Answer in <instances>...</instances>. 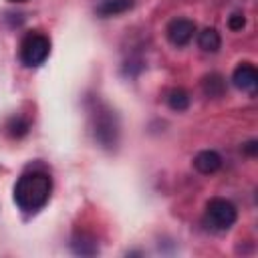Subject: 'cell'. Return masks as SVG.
Masks as SVG:
<instances>
[{
  "label": "cell",
  "mask_w": 258,
  "mask_h": 258,
  "mask_svg": "<svg viewBox=\"0 0 258 258\" xmlns=\"http://www.w3.org/2000/svg\"><path fill=\"white\" fill-rule=\"evenodd\" d=\"M242 149H244V153H246V155L254 157V155H258V141H256V139H252V141L244 143V145H242Z\"/></svg>",
  "instance_id": "obj_15"
},
{
  "label": "cell",
  "mask_w": 258,
  "mask_h": 258,
  "mask_svg": "<svg viewBox=\"0 0 258 258\" xmlns=\"http://www.w3.org/2000/svg\"><path fill=\"white\" fill-rule=\"evenodd\" d=\"M50 54V40L42 32H28L20 42V60L26 67H40Z\"/></svg>",
  "instance_id": "obj_4"
},
{
  "label": "cell",
  "mask_w": 258,
  "mask_h": 258,
  "mask_svg": "<svg viewBox=\"0 0 258 258\" xmlns=\"http://www.w3.org/2000/svg\"><path fill=\"white\" fill-rule=\"evenodd\" d=\"M198 44L204 52H218L222 46V38H220L216 28H204L198 34Z\"/></svg>",
  "instance_id": "obj_10"
},
{
  "label": "cell",
  "mask_w": 258,
  "mask_h": 258,
  "mask_svg": "<svg viewBox=\"0 0 258 258\" xmlns=\"http://www.w3.org/2000/svg\"><path fill=\"white\" fill-rule=\"evenodd\" d=\"M167 38L173 46H185L191 42L196 34V22L189 18H173L167 24Z\"/></svg>",
  "instance_id": "obj_5"
},
{
  "label": "cell",
  "mask_w": 258,
  "mask_h": 258,
  "mask_svg": "<svg viewBox=\"0 0 258 258\" xmlns=\"http://www.w3.org/2000/svg\"><path fill=\"white\" fill-rule=\"evenodd\" d=\"M52 194V179L44 171H28L14 183V202L24 212H38L44 208Z\"/></svg>",
  "instance_id": "obj_1"
},
{
  "label": "cell",
  "mask_w": 258,
  "mask_h": 258,
  "mask_svg": "<svg viewBox=\"0 0 258 258\" xmlns=\"http://www.w3.org/2000/svg\"><path fill=\"white\" fill-rule=\"evenodd\" d=\"M246 26V16L244 12H232L228 18V28L230 30H242Z\"/></svg>",
  "instance_id": "obj_14"
},
{
  "label": "cell",
  "mask_w": 258,
  "mask_h": 258,
  "mask_svg": "<svg viewBox=\"0 0 258 258\" xmlns=\"http://www.w3.org/2000/svg\"><path fill=\"white\" fill-rule=\"evenodd\" d=\"M28 129H30V123L26 121V119H22L20 115H16V117H12L8 123H6V131H8V135L10 137H24L26 133H28Z\"/></svg>",
  "instance_id": "obj_13"
},
{
  "label": "cell",
  "mask_w": 258,
  "mask_h": 258,
  "mask_svg": "<svg viewBox=\"0 0 258 258\" xmlns=\"http://www.w3.org/2000/svg\"><path fill=\"white\" fill-rule=\"evenodd\" d=\"M194 167L204 173V175H212L216 173L220 167H222V157L218 151H212V149H204L200 151L196 157H194Z\"/></svg>",
  "instance_id": "obj_7"
},
{
  "label": "cell",
  "mask_w": 258,
  "mask_h": 258,
  "mask_svg": "<svg viewBox=\"0 0 258 258\" xmlns=\"http://www.w3.org/2000/svg\"><path fill=\"white\" fill-rule=\"evenodd\" d=\"M10 2H26V0H10Z\"/></svg>",
  "instance_id": "obj_16"
},
{
  "label": "cell",
  "mask_w": 258,
  "mask_h": 258,
  "mask_svg": "<svg viewBox=\"0 0 258 258\" xmlns=\"http://www.w3.org/2000/svg\"><path fill=\"white\" fill-rule=\"evenodd\" d=\"M91 123H93V133L95 139L103 145V147H115L119 141V123L115 113L103 105V103H95V107L91 109Z\"/></svg>",
  "instance_id": "obj_2"
},
{
  "label": "cell",
  "mask_w": 258,
  "mask_h": 258,
  "mask_svg": "<svg viewBox=\"0 0 258 258\" xmlns=\"http://www.w3.org/2000/svg\"><path fill=\"white\" fill-rule=\"evenodd\" d=\"M133 8V0H101L97 4L99 16H117Z\"/></svg>",
  "instance_id": "obj_9"
},
{
  "label": "cell",
  "mask_w": 258,
  "mask_h": 258,
  "mask_svg": "<svg viewBox=\"0 0 258 258\" xmlns=\"http://www.w3.org/2000/svg\"><path fill=\"white\" fill-rule=\"evenodd\" d=\"M202 91L206 97H212V99H218V97H224L226 93V79L220 75V73H210L202 79Z\"/></svg>",
  "instance_id": "obj_8"
},
{
  "label": "cell",
  "mask_w": 258,
  "mask_h": 258,
  "mask_svg": "<svg viewBox=\"0 0 258 258\" xmlns=\"http://www.w3.org/2000/svg\"><path fill=\"white\" fill-rule=\"evenodd\" d=\"M232 83L236 89L254 95L258 89V71L250 62H240L232 73Z\"/></svg>",
  "instance_id": "obj_6"
},
{
  "label": "cell",
  "mask_w": 258,
  "mask_h": 258,
  "mask_svg": "<svg viewBox=\"0 0 258 258\" xmlns=\"http://www.w3.org/2000/svg\"><path fill=\"white\" fill-rule=\"evenodd\" d=\"M71 246H73V250H75L77 254H83V256H91V254L97 252V242H95V238H91V236H87V234H77V236L73 238Z\"/></svg>",
  "instance_id": "obj_12"
},
{
  "label": "cell",
  "mask_w": 258,
  "mask_h": 258,
  "mask_svg": "<svg viewBox=\"0 0 258 258\" xmlns=\"http://www.w3.org/2000/svg\"><path fill=\"white\" fill-rule=\"evenodd\" d=\"M238 212L230 200L212 198L204 210V224L214 232H226L236 224Z\"/></svg>",
  "instance_id": "obj_3"
},
{
  "label": "cell",
  "mask_w": 258,
  "mask_h": 258,
  "mask_svg": "<svg viewBox=\"0 0 258 258\" xmlns=\"http://www.w3.org/2000/svg\"><path fill=\"white\" fill-rule=\"evenodd\" d=\"M167 105H169V109H173L177 113L179 111H185L189 107V93L185 89H181V87L171 89L167 93Z\"/></svg>",
  "instance_id": "obj_11"
}]
</instances>
